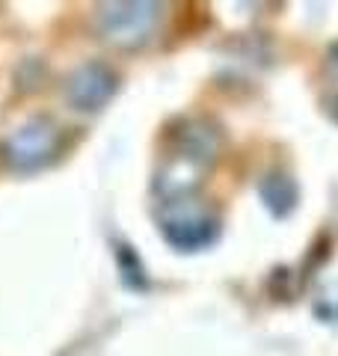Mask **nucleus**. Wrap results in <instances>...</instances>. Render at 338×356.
Returning <instances> with one entry per match:
<instances>
[{"label":"nucleus","mask_w":338,"mask_h":356,"mask_svg":"<svg viewBox=\"0 0 338 356\" xmlns=\"http://www.w3.org/2000/svg\"><path fill=\"white\" fill-rule=\"evenodd\" d=\"M326 69H330V74L338 81V42L332 44L330 51H326Z\"/></svg>","instance_id":"nucleus-6"},{"label":"nucleus","mask_w":338,"mask_h":356,"mask_svg":"<svg viewBox=\"0 0 338 356\" xmlns=\"http://www.w3.org/2000/svg\"><path fill=\"white\" fill-rule=\"evenodd\" d=\"M113 92H116V74L110 65L98 60L77 65L65 81V98L74 110H83V113L101 110L113 98Z\"/></svg>","instance_id":"nucleus-4"},{"label":"nucleus","mask_w":338,"mask_h":356,"mask_svg":"<svg viewBox=\"0 0 338 356\" xmlns=\"http://www.w3.org/2000/svg\"><path fill=\"white\" fill-rule=\"evenodd\" d=\"M163 6L152 0H119V3H101L98 6V33L113 48H143L152 42L161 24Z\"/></svg>","instance_id":"nucleus-1"},{"label":"nucleus","mask_w":338,"mask_h":356,"mask_svg":"<svg viewBox=\"0 0 338 356\" xmlns=\"http://www.w3.org/2000/svg\"><path fill=\"white\" fill-rule=\"evenodd\" d=\"M56 137H60V128L51 116H30L6 137V163L13 166L15 172H36L45 163L54 161L56 154Z\"/></svg>","instance_id":"nucleus-2"},{"label":"nucleus","mask_w":338,"mask_h":356,"mask_svg":"<svg viewBox=\"0 0 338 356\" xmlns=\"http://www.w3.org/2000/svg\"><path fill=\"white\" fill-rule=\"evenodd\" d=\"M161 232L175 250L193 252V250L208 247V243L217 238L220 226L205 208L184 196V199H172V202L163 205V211H161Z\"/></svg>","instance_id":"nucleus-3"},{"label":"nucleus","mask_w":338,"mask_h":356,"mask_svg":"<svg viewBox=\"0 0 338 356\" xmlns=\"http://www.w3.org/2000/svg\"><path fill=\"white\" fill-rule=\"evenodd\" d=\"M258 191H261L264 205L273 211L276 217L291 214L294 205H297V184H294V178H288L282 172H270L264 181L258 184Z\"/></svg>","instance_id":"nucleus-5"}]
</instances>
